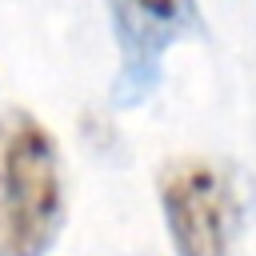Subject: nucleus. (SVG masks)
Returning a JSON list of instances; mask_svg holds the SVG:
<instances>
[{
  "instance_id": "nucleus-1",
  "label": "nucleus",
  "mask_w": 256,
  "mask_h": 256,
  "mask_svg": "<svg viewBox=\"0 0 256 256\" xmlns=\"http://www.w3.org/2000/svg\"><path fill=\"white\" fill-rule=\"evenodd\" d=\"M64 224V168L52 132L24 108L0 116V256H44Z\"/></svg>"
},
{
  "instance_id": "nucleus-2",
  "label": "nucleus",
  "mask_w": 256,
  "mask_h": 256,
  "mask_svg": "<svg viewBox=\"0 0 256 256\" xmlns=\"http://www.w3.org/2000/svg\"><path fill=\"white\" fill-rule=\"evenodd\" d=\"M160 208L176 256H232L240 196L224 164L204 156L172 160L160 172Z\"/></svg>"
},
{
  "instance_id": "nucleus-3",
  "label": "nucleus",
  "mask_w": 256,
  "mask_h": 256,
  "mask_svg": "<svg viewBox=\"0 0 256 256\" xmlns=\"http://www.w3.org/2000/svg\"><path fill=\"white\" fill-rule=\"evenodd\" d=\"M108 12L120 44L112 100L132 108L156 92L164 52L200 28V8L196 0H108Z\"/></svg>"
}]
</instances>
